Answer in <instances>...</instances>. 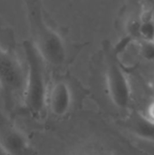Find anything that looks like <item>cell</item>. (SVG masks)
Returning a JSON list of instances; mask_svg holds the SVG:
<instances>
[{
  "instance_id": "6da1fadb",
  "label": "cell",
  "mask_w": 154,
  "mask_h": 155,
  "mask_svg": "<svg viewBox=\"0 0 154 155\" xmlns=\"http://www.w3.org/2000/svg\"><path fill=\"white\" fill-rule=\"evenodd\" d=\"M25 5L32 37L30 42L44 64L56 68L64 65L67 58L65 44L58 32L45 20L42 3L29 0L25 1Z\"/></svg>"
},
{
  "instance_id": "5b68a950",
  "label": "cell",
  "mask_w": 154,
  "mask_h": 155,
  "mask_svg": "<svg viewBox=\"0 0 154 155\" xmlns=\"http://www.w3.org/2000/svg\"><path fill=\"white\" fill-rule=\"evenodd\" d=\"M0 146L9 155H30V143L25 134L0 112Z\"/></svg>"
},
{
  "instance_id": "52a82bcc",
  "label": "cell",
  "mask_w": 154,
  "mask_h": 155,
  "mask_svg": "<svg viewBox=\"0 0 154 155\" xmlns=\"http://www.w3.org/2000/svg\"><path fill=\"white\" fill-rule=\"evenodd\" d=\"M69 155H114L108 149L97 144H85L77 147Z\"/></svg>"
},
{
  "instance_id": "7a4b0ae2",
  "label": "cell",
  "mask_w": 154,
  "mask_h": 155,
  "mask_svg": "<svg viewBox=\"0 0 154 155\" xmlns=\"http://www.w3.org/2000/svg\"><path fill=\"white\" fill-rule=\"evenodd\" d=\"M26 61L25 82L23 91L25 108L32 114H39L46 106L48 85L46 81L44 62L30 42L23 43Z\"/></svg>"
},
{
  "instance_id": "9c48e42d",
  "label": "cell",
  "mask_w": 154,
  "mask_h": 155,
  "mask_svg": "<svg viewBox=\"0 0 154 155\" xmlns=\"http://www.w3.org/2000/svg\"><path fill=\"white\" fill-rule=\"evenodd\" d=\"M139 35L143 41L154 42V19L152 15H148L141 21Z\"/></svg>"
},
{
  "instance_id": "277c9868",
  "label": "cell",
  "mask_w": 154,
  "mask_h": 155,
  "mask_svg": "<svg viewBox=\"0 0 154 155\" xmlns=\"http://www.w3.org/2000/svg\"><path fill=\"white\" fill-rule=\"evenodd\" d=\"M25 82V71L17 56L0 45V88L6 103L23 93Z\"/></svg>"
},
{
  "instance_id": "8992f818",
  "label": "cell",
  "mask_w": 154,
  "mask_h": 155,
  "mask_svg": "<svg viewBox=\"0 0 154 155\" xmlns=\"http://www.w3.org/2000/svg\"><path fill=\"white\" fill-rule=\"evenodd\" d=\"M73 93L69 84L63 79L56 80L48 87L46 106L55 117L66 115L73 105Z\"/></svg>"
},
{
  "instance_id": "8fae6325",
  "label": "cell",
  "mask_w": 154,
  "mask_h": 155,
  "mask_svg": "<svg viewBox=\"0 0 154 155\" xmlns=\"http://www.w3.org/2000/svg\"><path fill=\"white\" fill-rule=\"evenodd\" d=\"M145 118L154 124V99L151 101V103L147 107V114Z\"/></svg>"
},
{
  "instance_id": "ba28073f",
  "label": "cell",
  "mask_w": 154,
  "mask_h": 155,
  "mask_svg": "<svg viewBox=\"0 0 154 155\" xmlns=\"http://www.w3.org/2000/svg\"><path fill=\"white\" fill-rule=\"evenodd\" d=\"M135 132L143 137L154 138V124L148 121L145 117L140 116L133 123Z\"/></svg>"
},
{
  "instance_id": "7c38bea8",
  "label": "cell",
  "mask_w": 154,
  "mask_h": 155,
  "mask_svg": "<svg viewBox=\"0 0 154 155\" xmlns=\"http://www.w3.org/2000/svg\"><path fill=\"white\" fill-rule=\"evenodd\" d=\"M0 155H9L1 146H0Z\"/></svg>"
},
{
  "instance_id": "30bf717a",
  "label": "cell",
  "mask_w": 154,
  "mask_h": 155,
  "mask_svg": "<svg viewBox=\"0 0 154 155\" xmlns=\"http://www.w3.org/2000/svg\"><path fill=\"white\" fill-rule=\"evenodd\" d=\"M141 53L142 55L149 61L154 60V42L143 41L141 44Z\"/></svg>"
},
{
  "instance_id": "3957f363",
  "label": "cell",
  "mask_w": 154,
  "mask_h": 155,
  "mask_svg": "<svg viewBox=\"0 0 154 155\" xmlns=\"http://www.w3.org/2000/svg\"><path fill=\"white\" fill-rule=\"evenodd\" d=\"M105 79L111 101L120 109L128 108L131 102V87L128 78L117 60L113 47L104 44Z\"/></svg>"
}]
</instances>
